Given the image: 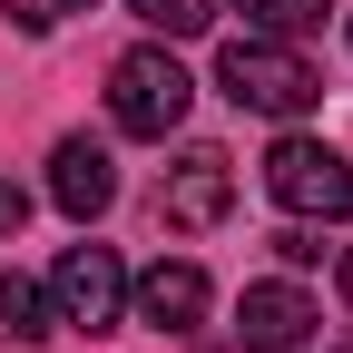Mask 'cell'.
I'll return each mask as SVG.
<instances>
[{"mask_svg": "<svg viewBox=\"0 0 353 353\" xmlns=\"http://www.w3.org/2000/svg\"><path fill=\"white\" fill-rule=\"evenodd\" d=\"M157 206H167V226H216V216L236 206V157L226 148H187L167 167V196Z\"/></svg>", "mask_w": 353, "mask_h": 353, "instance_id": "ba28073f", "label": "cell"}, {"mask_svg": "<svg viewBox=\"0 0 353 353\" xmlns=\"http://www.w3.org/2000/svg\"><path fill=\"white\" fill-rule=\"evenodd\" d=\"M187 99H196V79L176 69V50H128L108 69V118L128 128V138H176Z\"/></svg>", "mask_w": 353, "mask_h": 353, "instance_id": "3957f363", "label": "cell"}, {"mask_svg": "<svg viewBox=\"0 0 353 353\" xmlns=\"http://www.w3.org/2000/svg\"><path fill=\"white\" fill-rule=\"evenodd\" d=\"M265 196L304 226H334V216H353V157H334L324 138H275L265 148Z\"/></svg>", "mask_w": 353, "mask_h": 353, "instance_id": "7a4b0ae2", "label": "cell"}, {"mask_svg": "<svg viewBox=\"0 0 353 353\" xmlns=\"http://www.w3.org/2000/svg\"><path fill=\"white\" fill-rule=\"evenodd\" d=\"M216 88H226L236 108H255V118H304V108L324 99L314 59H304L294 39H265V30L226 39V59H216Z\"/></svg>", "mask_w": 353, "mask_h": 353, "instance_id": "6da1fadb", "label": "cell"}, {"mask_svg": "<svg viewBox=\"0 0 353 353\" xmlns=\"http://www.w3.org/2000/svg\"><path fill=\"white\" fill-rule=\"evenodd\" d=\"M50 304H59L69 334H118L128 324V265L108 245H69L59 275H50Z\"/></svg>", "mask_w": 353, "mask_h": 353, "instance_id": "277c9868", "label": "cell"}, {"mask_svg": "<svg viewBox=\"0 0 353 353\" xmlns=\"http://www.w3.org/2000/svg\"><path fill=\"white\" fill-rule=\"evenodd\" d=\"M314 294L304 285H245V304H236V343L245 353H304L314 343Z\"/></svg>", "mask_w": 353, "mask_h": 353, "instance_id": "52a82bcc", "label": "cell"}, {"mask_svg": "<svg viewBox=\"0 0 353 353\" xmlns=\"http://www.w3.org/2000/svg\"><path fill=\"white\" fill-rule=\"evenodd\" d=\"M50 206L69 216V226H99V216L118 206V157L99 138H59L50 148Z\"/></svg>", "mask_w": 353, "mask_h": 353, "instance_id": "8992f818", "label": "cell"}, {"mask_svg": "<svg viewBox=\"0 0 353 353\" xmlns=\"http://www.w3.org/2000/svg\"><path fill=\"white\" fill-rule=\"evenodd\" d=\"M236 10H245V30H265V39H304V30L324 20V0H236Z\"/></svg>", "mask_w": 353, "mask_h": 353, "instance_id": "30bf717a", "label": "cell"}, {"mask_svg": "<svg viewBox=\"0 0 353 353\" xmlns=\"http://www.w3.org/2000/svg\"><path fill=\"white\" fill-rule=\"evenodd\" d=\"M343 304H353V245H343Z\"/></svg>", "mask_w": 353, "mask_h": 353, "instance_id": "9a60e30c", "label": "cell"}, {"mask_svg": "<svg viewBox=\"0 0 353 353\" xmlns=\"http://www.w3.org/2000/svg\"><path fill=\"white\" fill-rule=\"evenodd\" d=\"M128 10H138L157 39H196V30L216 20V0H128Z\"/></svg>", "mask_w": 353, "mask_h": 353, "instance_id": "8fae6325", "label": "cell"}, {"mask_svg": "<svg viewBox=\"0 0 353 353\" xmlns=\"http://www.w3.org/2000/svg\"><path fill=\"white\" fill-rule=\"evenodd\" d=\"M20 226H30V196L10 187V176H0V236H20Z\"/></svg>", "mask_w": 353, "mask_h": 353, "instance_id": "5bb4252c", "label": "cell"}, {"mask_svg": "<svg viewBox=\"0 0 353 353\" xmlns=\"http://www.w3.org/2000/svg\"><path fill=\"white\" fill-rule=\"evenodd\" d=\"M0 334L10 343H39V334H59V304L39 275H20V265H0Z\"/></svg>", "mask_w": 353, "mask_h": 353, "instance_id": "9c48e42d", "label": "cell"}, {"mask_svg": "<svg viewBox=\"0 0 353 353\" xmlns=\"http://www.w3.org/2000/svg\"><path fill=\"white\" fill-rule=\"evenodd\" d=\"M275 255H285V265H324V236H314V226H285Z\"/></svg>", "mask_w": 353, "mask_h": 353, "instance_id": "4fadbf2b", "label": "cell"}, {"mask_svg": "<svg viewBox=\"0 0 353 353\" xmlns=\"http://www.w3.org/2000/svg\"><path fill=\"white\" fill-rule=\"evenodd\" d=\"M206 304H216V285H206V265H187V255H157L148 275L128 285V314H138L148 334H196Z\"/></svg>", "mask_w": 353, "mask_h": 353, "instance_id": "5b68a950", "label": "cell"}, {"mask_svg": "<svg viewBox=\"0 0 353 353\" xmlns=\"http://www.w3.org/2000/svg\"><path fill=\"white\" fill-rule=\"evenodd\" d=\"M20 30H59V20H79V10H99V0H0Z\"/></svg>", "mask_w": 353, "mask_h": 353, "instance_id": "7c38bea8", "label": "cell"}]
</instances>
